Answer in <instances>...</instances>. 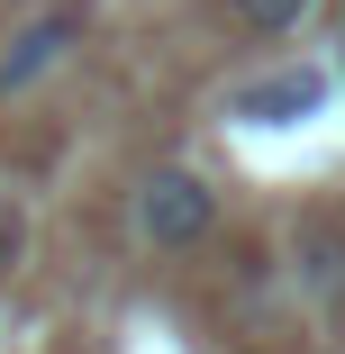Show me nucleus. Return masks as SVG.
<instances>
[{
  "label": "nucleus",
  "mask_w": 345,
  "mask_h": 354,
  "mask_svg": "<svg viewBox=\"0 0 345 354\" xmlns=\"http://www.w3.org/2000/svg\"><path fill=\"white\" fill-rule=\"evenodd\" d=\"M127 218H136V236H146L155 254H191V245H209V227H218V191L200 182L191 164H155L146 182H136Z\"/></svg>",
  "instance_id": "nucleus-1"
},
{
  "label": "nucleus",
  "mask_w": 345,
  "mask_h": 354,
  "mask_svg": "<svg viewBox=\"0 0 345 354\" xmlns=\"http://www.w3.org/2000/svg\"><path fill=\"white\" fill-rule=\"evenodd\" d=\"M318 100H327V73H318V64H282V73L245 82V91L227 100V118H245V127H291V118H309Z\"/></svg>",
  "instance_id": "nucleus-2"
},
{
  "label": "nucleus",
  "mask_w": 345,
  "mask_h": 354,
  "mask_svg": "<svg viewBox=\"0 0 345 354\" xmlns=\"http://www.w3.org/2000/svg\"><path fill=\"white\" fill-rule=\"evenodd\" d=\"M82 37V0H64V10H46V19H28L19 37H10V55H0V91H28L46 64H64V46Z\"/></svg>",
  "instance_id": "nucleus-3"
},
{
  "label": "nucleus",
  "mask_w": 345,
  "mask_h": 354,
  "mask_svg": "<svg viewBox=\"0 0 345 354\" xmlns=\"http://www.w3.org/2000/svg\"><path fill=\"white\" fill-rule=\"evenodd\" d=\"M227 19H236L245 37H291V28L309 19V0H227Z\"/></svg>",
  "instance_id": "nucleus-4"
}]
</instances>
